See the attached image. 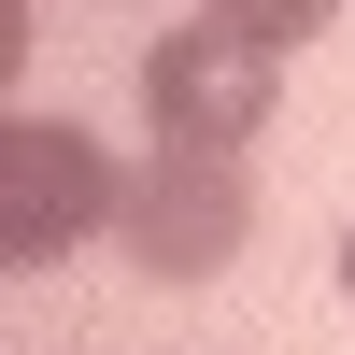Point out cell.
Instances as JSON below:
<instances>
[{"label": "cell", "instance_id": "obj_1", "mask_svg": "<svg viewBox=\"0 0 355 355\" xmlns=\"http://www.w3.org/2000/svg\"><path fill=\"white\" fill-rule=\"evenodd\" d=\"M114 214H128V171L100 157V128H71V114H0V256H15V270H57V256L100 242Z\"/></svg>", "mask_w": 355, "mask_h": 355}, {"label": "cell", "instance_id": "obj_2", "mask_svg": "<svg viewBox=\"0 0 355 355\" xmlns=\"http://www.w3.org/2000/svg\"><path fill=\"white\" fill-rule=\"evenodd\" d=\"M114 242H128L157 284H214L227 256L256 242V171H242V157H199V142H157V157L128 171Z\"/></svg>", "mask_w": 355, "mask_h": 355}, {"label": "cell", "instance_id": "obj_3", "mask_svg": "<svg viewBox=\"0 0 355 355\" xmlns=\"http://www.w3.org/2000/svg\"><path fill=\"white\" fill-rule=\"evenodd\" d=\"M270 100H284V71L242 43V28H214V15H171L157 43H142V128H157V142L242 157V142L270 128Z\"/></svg>", "mask_w": 355, "mask_h": 355}, {"label": "cell", "instance_id": "obj_4", "mask_svg": "<svg viewBox=\"0 0 355 355\" xmlns=\"http://www.w3.org/2000/svg\"><path fill=\"white\" fill-rule=\"evenodd\" d=\"M199 15H214V28H242V43H256V57H299V43H313V28H327V15H341V0H199Z\"/></svg>", "mask_w": 355, "mask_h": 355}, {"label": "cell", "instance_id": "obj_5", "mask_svg": "<svg viewBox=\"0 0 355 355\" xmlns=\"http://www.w3.org/2000/svg\"><path fill=\"white\" fill-rule=\"evenodd\" d=\"M341 299H355V242H341Z\"/></svg>", "mask_w": 355, "mask_h": 355}]
</instances>
